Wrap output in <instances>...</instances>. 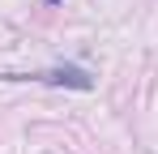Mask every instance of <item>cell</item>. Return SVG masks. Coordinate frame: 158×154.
Instances as JSON below:
<instances>
[{
    "mask_svg": "<svg viewBox=\"0 0 158 154\" xmlns=\"http://www.w3.org/2000/svg\"><path fill=\"white\" fill-rule=\"evenodd\" d=\"M47 4H56V0H47Z\"/></svg>",
    "mask_w": 158,
    "mask_h": 154,
    "instance_id": "2",
    "label": "cell"
},
{
    "mask_svg": "<svg viewBox=\"0 0 158 154\" xmlns=\"http://www.w3.org/2000/svg\"><path fill=\"white\" fill-rule=\"evenodd\" d=\"M39 81H52V86H73V90H90V77L81 69H52V73H39Z\"/></svg>",
    "mask_w": 158,
    "mask_h": 154,
    "instance_id": "1",
    "label": "cell"
}]
</instances>
